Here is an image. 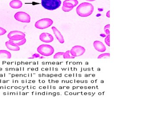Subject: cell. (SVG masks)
<instances>
[{
  "mask_svg": "<svg viewBox=\"0 0 155 116\" xmlns=\"http://www.w3.org/2000/svg\"><path fill=\"white\" fill-rule=\"evenodd\" d=\"M53 23V21L51 19L45 18L37 21L35 23V26L36 28L38 29H46L52 25Z\"/></svg>",
  "mask_w": 155,
  "mask_h": 116,
  "instance_id": "4",
  "label": "cell"
},
{
  "mask_svg": "<svg viewBox=\"0 0 155 116\" xmlns=\"http://www.w3.org/2000/svg\"><path fill=\"white\" fill-rule=\"evenodd\" d=\"M63 58L65 59H74L75 57L71 55L70 50H68L64 52L63 55Z\"/></svg>",
  "mask_w": 155,
  "mask_h": 116,
  "instance_id": "14",
  "label": "cell"
},
{
  "mask_svg": "<svg viewBox=\"0 0 155 116\" xmlns=\"http://www.w3.org/2000/svg\"><path fill=\"white\" fill-rule=\"evenodd\" d=\"M63 6H65V7H67V8H73L74 7L73 5L72 4L70 3L66 2L63 1Z\"/></svg>",
  "mask_w": 155,
  "mask_h": 116,
  "instance_id": "19",
  "label": "cell"
},
{
  "mask_svg": "<svg viewBox=\"0 0 155 116\" xmlns=\"http://www.w3.org/2000/svg\"><path fill=\"white\" fill-rule=\"evenodd\" d=\"M10 6L14 9H19L23 6V3L19 0H13L10 2Z\"/></svg>",
  "mask_w": 155,
  "mask_h": 116,
  "instance_id": "12",
  "label": "cell"
},
{
  "mask_svg": "<svg viewBox=\"0 0 155 116\" xmlns=\"http://www.w3.org/2000/svg\"><path fill=\"white\" fill-rule=\"evenodd\" d=\"M85 49L84 47L77 45L73 47L70 50V52L72 56L75 57H80L83 55L85 52Z\"/></svg>",
  "mask_w": 155,
  "mask_h": 116,
  "instance_id": "7",
  "label": "cell"
},
{
  "mask_svg": "<svg viewBox=\"0 0 155 116\" xmlns=\"http://www.w3.org/2000/svg\"><path fill=\"white\" fill-rule=\"evenodd\" d=\"M86 1H96V0H86Z\"/></svg>",
  "mask_w": 155,
  "mask_h": 116,
  "instance_id": "25",
  "label": "cell"
},
{
  "mask_svg": "<svg viewBox=\"0 0 155 116\" xmlns=\"http://www.w3.org/2000/svg\"><path fill=\"white\" fill-rule=\"evenodd\" d=\"M63 11L65 12H68L70 11L73 10V8H67V7H65V6H63L62 8Z\"/></svg>",
  "mask_w": 155,
  "mask_h": 116,
  "instance_id": "22",
  "label": "cell"
},
{
  "mask_svg": "<svg viewBox=\"0 0 155 116\" xmlns=\"http://www.w3.org/2000/svg\"><path fill=\"white\" fill-rule=\"evenodd\" d=\"M26 35L23 32L19 31H13L9 32L7 37L10 40L13 41H19L25 38Z\"/></svg>",
  "mask_w": 155,
  "mask_h": 116,
  "instance_id": "5",
  "label": "cell"
},
{
  "mask_svg": "<svg viewBox=\"0 0 155 116\" xmlns=\"http://www.w3.org/2000/svg\"><path fill=\"white\" fill-rule=\"evenodd\" d=\"M110 25L108 24L104 27V30L106 34L107 35H109L110 34Z\"/></svg>",
  "mask_w": 155,
  "mask_h": 116,
  "instance_id": "20",
  "label": "cell"
},
{
  "mask_svg": "<svg viewBox=\"0 0 155 116\" xmlns=\"http://www.w3.org/2000/svg\"><path fill=\"white\" fill-rule=\"evenodd\" d=\"M106 16H107V17H108V18H109L110 17V11H108L107 12V14H106Z\"/></svg>",
  "mask_w": 155,
  "mask_h": 116,
  "instance_id": "24",
  "label": "cell"
},
{
  "mask_svg": "<svg viewBox=\"0 0 155 116\" xmlns=\"http://www.w3.org/2000/svg\"><path fill=\"white\" fill-rule=\"evenodd\" d=\"M38 52L45 57H49L53 54L54 49L53 47L48 45H40L37 48Z\"/></svg>",
  "mask_w": 155,
  "mask_h": 116,
  "instance_id": "3",
  "label": "cell"
},
{
  "mask_svg": "<svg viewBox=\"0 0 155 116\" xmlns=\"http://www.w3.org/2000/svg\"><path fill=\"white\" fill-rule=\"evenodd\" d=\"M105 42L108 46H110V35H108L105 39Z\"/></svg>",
  "mask_w": 155,
  "mask_h": 116,
  "instance_id": "21",
  "label": "cell"
},
{
  "mask_svg": "<svg viewBox=\"0 0 155 116\" xmlns=\"http://www.w3.org/2000/svg\"><path fill=\"white\" fill-rule=\"evenodd\" d=\"M11 58V54L6 50H0V59H10Z\"/></svg>",
  "mask_w": 155,
  "mask_h": 116,
  "instance_id": "13",
  "label": "cell"
},
{
  "mask_svg": "<svg viewBox=\"0 0 155 116\" xmlns=\"http://www.w3.org/2000/svg\"><path fill=\"white\" fill-rule=\"evenodd\" d=\"M6 33V31L4 28L0 27V36L4 35Z\"/></svg>",
  "mask_w": 155,
  "mask_h": 116,
  "instance_id": "23",
  "label": "cell"
},
{
  "mask_svg": "<svg viewBox=\"0 0 155 116\" xmlns=\"http://www.w3.org/2000/svg\"><path fill=\"white\" fill-rule=\"evenodd\" d=\"M64 52H58L56 53L55 55L53 56V59H57L60 58L62 57H63V54H64Z\"/></svg>",
  "mask_w": 155,
  "mask_h": 116,
  "instance_id": "16",
  "label": "cell"
},
{
  "mask_svg": "<svg viewBox=\"0 0 155 116\" xmlns=\"http://www.w3.org/2000/svg\"><path fill=\"white\" fill-rule=\"evenodd\" d=\"M6 47L8 50L11 51H17L20 50L19 46L16 45L13 40H10L5 43Z\"/></svg>",
  "mask_w": 155,
  "mask_h": 116,
  "instance_id": "10",
  "label": "cell"
},
{
  "mask_svg": "<svg viewBox=\"0 0 155 116\" xmlns=\"http://www.w3.org/2000/svg\"><path fill=\"white\" fill-rule=\"evenodd\" d=\"M64 1L66 2L70 3L73 5L74 6H77L78 4V1L77 0H65Z\"/></svg>",
  "mask_w": 155,
  "mask_h": 116,
  "instance_id": "17",
  "label": "cell"
},
{
  "mask_svg": "<svg viewBox=\"0 0 155 116\" xmlns=\"http://www.w3.org/2000/svg\"><path fill=\"white\" fill-rule=\"evenodd\" d=\"M41 5L45 9L53 11L59 8L61 4L60 0H41Z\"/></svg>",
  "mask_w": 155,
  "mask_h": 116,
  "instance_id": "2",
  "label": "cell"
},
{
  "mask_svg": "<svg viewBox=\"0 0 155 116\" xmlns=\"http://www.w3.org/2000/svg\"><path fill=\"white\" fill-rule=\"evenodd\" d=\"M110 57L109 53H104L103 54H100L98 57H97V59H107V58H109Z\"/></svg>",
  "mask_w": 155,
  "mask_h": 116,
  "instance_id": "15",
  "label": "cell"
},
{
  "mask_svg": "<svg viewBox=\"0 0 155 116\" xmlns=\"http://www.w3.org/2000/svg\"><path fill=\"white\" fill-rule=\"evenodd\" d=\"M39 39L42 42L47 43H50L53 40V36L48 33H41L40 35Z\"/></svg>",
  "mask_w": 155,
  "mask_h": 116,
  "instance_id": "8",
  "label": "cell"
},
{
  "mask_svg": "<svg viewBox=\"0 0 155 116\" xmlns=\"http://www.w3.org/2000/svg\"><path fill=\"white\" fill-rule=\"evenodd\" d=\"M18 42H14L16 45L18 46H21V45H23L24 44H25L26 41V40L25 38H24L22 40H19V41H17Z\"/></svg>",
  "mask_w": 155,
  "mask_h": 116,
  "instance_id": "18",
  "label": "cell"
},
{
  "mask_svg": "<svg viewBox=\"0 0 155 116\" xmlns=\"http://www.w3.org/2000/svg\"><path fill=\"white\" fill-rule=\"evenodd\" d=\"M15 19L19 22L24 23H29L31 22L30 16L24 12H18L14 15Z\"/></svg>",
  "mask_w": 155,
  "mask_h": 116,
  "instance_id": "6",
  "label": "cell"
},
{
  "mask_svg": "<svg viewBox=\"0 0 155 116\" xmlns=\"http://www.w3.org/2000/svg\"><path fill=\"white\" fill-rule=\"evenodd\" d=\"M93 46L94 48L97 51L99 52H104L106 51V47L105 45L103 44V42L99 40H96L94 41L93 43Z\"/></svg>",
  "mask_w": 155,
  "mask_h": 116,
  "instance_id": "9",
  "label": "cell"
},
{
  "mask_svg": "<svg viewBox=\"0 0 155 116\" xmlns=\"http://www.w3.org/2000/svg\"><path fill=\"white\" fill-rule=\"evenodd\" d=\"M51 28L53 31L55 37H56L57 39L58 40L60 44H63L65 42L64 39V38H63V36L61 34L60 32L55 27L53 26Z\"/></svg>",
  "mask_w": 155,
  "mask_h": 116,
  "instance_id": "11",
  "label": "cell"
},
{
  "mask_svg": "<svg viewBox=\"0 0 155 116\" xmlns=\"http://www.w3.org/2000/svg\"><path fill=\"white\" fill-rule=\"evenodd\" d=\"M94 11L93 5L89 3L84 2L79 4L76 8V13L79 16L86 17L92 14Z\"/></svg>",
  "mask_w": 155,
  "mask_h": 116,
  "instance_id": "1",
  "label": "cell"
}]
</instances>
